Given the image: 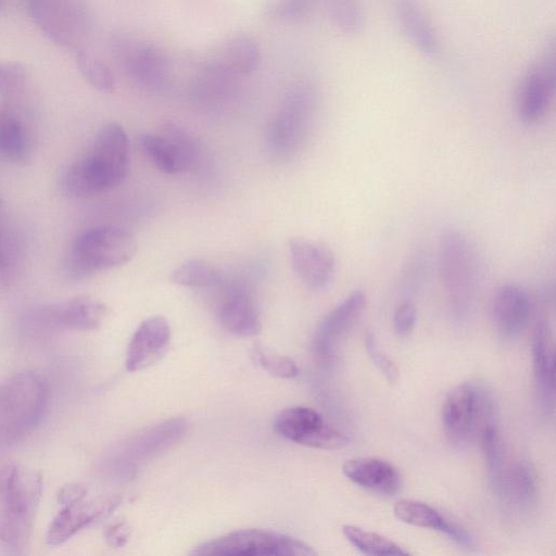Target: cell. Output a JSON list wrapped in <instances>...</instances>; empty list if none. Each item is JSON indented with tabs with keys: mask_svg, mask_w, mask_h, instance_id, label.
<instances>
[{
	"mask_svg": "<svg viewBox=\"0 0 556 556\" xmlns=\"http://www.w3.org/2000/svg\"><path fill=\"white\" fill-rule=\"evenodd\" d=\"M197 556H311L308 545L289 535L262 529L238 530L197 546Z\"/></svg>",
	"mask_w": 556,
	"mask_h": 556,
	"instance_id": "obj_7",
	"label": "cell"
},
{
	"mask_svg": "<svg viewBox=\"0 0 556 556\" xmlns=\"http://www.w3.org/2000/svg\"><path fill=\"white\" fill-rule=\"evenodd\" d=\"M364 342L366 351L375 366L390 383L395 382L399 377V370L395 364L380 350L375 336L370 331L365 333Z\"/></svg>",
	"mask_w": 556,
	"mask_h": 556,
	"instance_id": "obj_36",
	"label": "cell"
},
{
	"mask_svg": "<svg viewBox=\"0 0 556 556\" xmlns=\"http://www.w3.org/2000/svg\"><path fill=\"white\" fill-rule=\"evenodd\" d=\"M131 529L125 521L111 525L105 531V540L112 547H123L129 540Z\"/></svg>",
	"mask_w": 556,
	"mask_h": 556,
	"instance_id": "obj_39",
	"label": "cell"
},
{
	"mask_svg": "<svg viewBox=\"0 0 556 556\" xmlns=\"http://www.w3.org/2000/svg\"><path fill=\"white\" fill-rule=\"evenodd\" d=\"M442 425L447 440L457 447L479 440L485 427L495 424V403L481 383L463 382L453 388L442 405Z\"/></svg>",
	"mask_w": 556,
	"mask_h": 556,
	"instance_id": "obj_5",
	"label": "cell"
},
{
	"mask_svg": "<svg viewBox=\"0 0 556 556\" xmlns=\"http://www.w3.org/2000/svg\"><path fill=\"white\" fill-rule=\"evenodd\" d=\"M42 493L41 475L16 463L0 467V545L18 553L30 536Z\"/></svg>",
	"mask_w": 556,
	"mask_h": 556,
	"instance_id": "obj_2",
	"label": "cell"
},
{
	"mask_svg": "<svg viewBox=\"0 0 556 556\" xmlns=\"http://www.w3.org/2000/svg\"><path fill=\"white\" fill-rule=\"evenodd\" d=\"M76 65L86 81L100 92L114 90L115 79L110 66L97 54L85 49L76 52Z\"/></svg>",
	"mask_w": 556,
	"mask_h": 556,
	"instance_id": "obj_29",
	"label": "cell"
},
{
	"mask_svg": "<svg viewBox=\"0 0 556 556\" xmlns=\"http://www.w3.org/2000/svg\"><path fill=\"white\" fill-rule=\"evenodd\" d=\"M27 78V70L22 63L0 61V93L11 97L22 92Z\"/></svg>",
	"mask_w": 556,
	"mask_h": 556,
	"instance_id": "obj_34",
	"label": "cell"
},
{
	"mask_svg": "<svg viewBox=\"0 0 556 556\" xmlns=\"http://www.w3.org/2000/svg\"><path fill=\"white\" fill-rule=\"evenodd\" d=\"M252 356L262 368L274 377L291 379L299 375V367L293 359L271 352L260 344L254 345Z\"/></svg>",
	"mask_w": 556,
	"mask_h": 556,
	"instance_id": "obj_33",
	"label": "cell"
},
{
	"mask_svg": "<svg viewBox=\"0 0 556 556\" xmlns=\"http://www.w3.org/2000/svg\"><path fill=\"white\" fill-rule=\"evenodd\" d=\"M479 441L485 460L489 480L493 490H495L506 465L504 448L496 425L491 424L485 427L480 434Z\"/></svg>",
	"mask_w": 556,
	"mask_h": 556,
	"instance_id": "obj_31",
	"label": "cell"
},
{
	"mask_svg": "<svg viewBox=\"0 0 556 556\" xmlns=\"http://www.w3.org/2000/svg\"><path fill=\"white\" fill-rule=\"evenodd\" d=\"M219 320L227 331L240 337L256 336L262 329L256 304L247 292H235L225 299Z\"/></svg>",
	"mask_w": 556,
	"mask_h": 556,
	"instance_id": "obj_23",
	"label": "cell"
},
{
	"mask_svg": "<svg viewBox=\"0 0 556 556\" xmlns=\"http://www.w3.org/2000/svg\"><path fill=\"white\" fill-rule=\"evenodd\" d=\"M292 268L299 279L313 290L324 289L331 281L336 258L328 244L304 237L289 241Z\"/></svg>",
	"mask_w": 556,
	"mask_h": 556,
	"instance_id": "obj_15",
	"label": "cell"
},
{
	"mask_svg": "<svg viewBox=\"0 0 556 556\" xmlns=\"http://www.w3.org/2000/svg\"><path fill=\"white\" fill-rule=\"evenodd\" d=\"M28 154V136L25 125L10 106L0 105V159L22 163Z\"/></svg>",
	"mask_w": 556,
	"mask_h": 556,
	"instance_id": "obj_25",
	"label": "cell"
},
{
	"mask_svg": "<svg viewBox=\"0 0 556 556\" xmlns=\"http://www.w3.org/2000/svg\"><path fill=\"white\" fill-rule=\"evenodd\" d=\"M395 16L404 35L420 53L435 56L440 52L439 34L417 0H396Z\"/></svg>",
	"mask_w": 556,
	"mask_h": 556,
	"instance_id": "obj_19",
	"label": "cell"
},
{
	"mask_svg": "<svg viewBox=\"0 0 556 556\" xmlns=\"http://www.w3.org/2000/svg\"><path fill=\"white\" fill-rule=\"evenodd\" d=\"M146 157L160 172L168 175L187 170L184 157L176 144L164 134H144L139 138Z\"/></svg>",
	"mask_w": 556,
	"mask_h": 556,
	"instance_id": "obj_26",
	"label": "cell"
},
{
	"mask_svg": "<svg viewBox=\"0 0 556 556\" xmlns=\"http://www.w3.org/2000/svg\"><path fill=\"white\" fill-rule=\"evenodd\" d=\"M467 237L447 229L439 241V274L455 319L467 315L476 288L477 263Z\"/></svg>",
	"mask_w": 556,
	"mask_h": 556,
	"instance_id": "obj_6",
	"label": "cell"
},
{
	"mask_svg": "<svg viewBox=\"0 0 556 556\" xmlns=\"http://www.w3.org/2000/svg\"><path fill=\"white\" fill-rule=\"evenodd\" d=\"M494 492L519 510L530 509L538 497V485L532 468L522 460L506 464Z\"/></svg>",
	"mask_w": 556,
	"mask_h": 556,
	"instance_id": "obj_21",
	"label": "cell"
},
{
	"mask_svg": "<svg viewBox=\"0 0 556 556\" xmlns=\"http://www.w3.org/2000/svg\"><path fill=\"white\" fill-rule=\"evenodd\" d=\"M170 328L163 316L144 319L135 330L126 352L128 371H139L155 364L166 353Z\"/></svg>",
	"mask_w": 556,
	"mask_h": 556,
	"instance_id": "obj_17",
	"label": "cell"
},
{
	"mask_svg": "<svg viewBox=\"0 0 556 556\" xmlns=\"http://www.w3.org/2000/svg\"><path fill=\"white\" fill-rule=\"evenodd\" d=\"M366 301L363 290H354L323 318L313 339V349L320 362L333 359L339 341L359 318Z\"/></svg>",
	"mask_w": 556,
	"mask_h": 556,
	"instance_id": "obj_14",
	"label": "cell"
},
{
	"mask_svg": "<svg viewBox=\"0 0 556 556\" xmlns=\"http://www.w3.org/2000/svg\"><path fill=\"white\" fill-rule=\"evenodd\" d=\"M395 517L404 523L428 528L442 533L447 521L432 506L416 500H401L393 507Z\"/></svg>",
	"mask_w": 556,
	"mask_h": 556,
	"instance_id": "obj_27",
	"label": "cell"
},
{
	"mask_svg": "<svg viewBox=\"0 0 556 556\" xmlns=\"http://www.w3.org/2000/svg\"><path fill=\"white\" fill-rule=\"evenodd\" d=\"M315 110V92L306 84L293 86L273 117L267 139L275 153L289 154L302 142Z\"/></svg>",
	"mask_w": 556,
	"mask_h": 556,
	"instance_id": "obj_10",
	"label": "cell"
},
{
	"mask_svg": "<svg viewBox=\"0 0 556 556\" xmlns=\"http://www.w3.org/2000/svg\"><path fill=\"white\" fill-rule=\"evenodd\" d=\"M121 501L118 496H106L64 505L48 528L47 542L51 546L63 544L84 528L109 516Z\"/></svg>",
	"mask_w": 556,
	"mask_h": 556,
	"instance_id": "obj_16",
	"label": "cell"
},
{
	"mask_svg": "<svg viewBox=\"0 0 556 556\" xmlns=\"http://www.w3.org/2000/svg\"><path fill=\"white\" fill-rule=\"evenodd\" d=\"M342 472L353 483L372 492L393 495L401 488V476L387 460L376 457H358L346 460Z\"/></svg>",
	"mask_w": 556,
	"mask_h": 556,
	"instance_id": "obj_20",
	"label": "cell"
},
{
	"mask_svg": "<svg viewBox=\"0 0 556 556\" xmlns=\"http://www.w3.org/2000/svg\"><path fill=\"white\" fill-rule=\"evenodd\" d=\"M532 364L538 390L548 407L554 401L555 357L551 330L545 320L538 321L533 332Z\"/></svg>",
	"mask_w": 556,
	"mask_h": 556,
	"instance_id": "obj_22",
	"label": "cell"
},
{
	"mask_svg": "<svg viewBox=\"0 0 556 556\" xmlns=\"http://www.w3.org/2000/svg\"><path fill=\"white\" fill-rule=\"evenodd\" d=\"M106 315V306L90 296H76L43 305L28 316L40 328L58 331H91L98 329Z\"/></svg>",
	"mask_w": 556,
	"mask_h": 556,
	"instance_id": "obj_12",
	"label": "cell"
},
{
	"mask_svg": "<svg viewBox=\"0 0 556 556\" xmlns=\"http://www.w3.org/2000/svg\"><path fill=\"white\" fill-rule=\"evenodd\" d=\"M129 153L124 128L116 123L104 125L87 151L65 170L63 191L72 198H90L117 187L127 176Z\"/></svg>",
	"mask_w": 556,
	"mask_h": 556,
	"instance_id": "obj_1",
	"label": "cell"
},
{
	"mask_svg": "<svg viewBox=\"0 0 556 556\" xmlns=\"http://www.w3.org/2000/svg\"><path fill=\"white\" fill-rule=\"evenodd\" d=\"M329 15L333 25L346 36L358 35L364 29L365 13L358 0H331Z\"/></svg>",
	"mask_w": 556,
	"mask_h": 556,
	"instance_id": "obj_32",
	"label": "cell"
},
{
	"mask_svg": "<svg viewBox=\"0 0 556 556\" xmlns=\"http://www.w3.org/2000/svg\"><path fill=\"white\" fill-rule=\"evenodd\" d=\"M175 285L184 287H212L222 279L220 271L203 260H189L177 266L169 277Z\"/></svg>",
	"mask_w": 556,
	"mask_h": 556,
	"instance_id": "obj_30",
	"label": "cell"
},
{
	"mask_svg": "<svg viewBox=\"0 0 556 556\" xmlns=\"http://www.w3.org/2000/svg\"><path fill=\"white\" fill-rule=\"evenodd\" d=\"M417 311L415 305L405 300L394 309L393 327L399 337H407L412 333L416 324Z\"/></svg>",
	"mask_w": 556,
	"mask_h": 556,
	"instance_id": "obj_37",
	"label": "cell"
},
{
	"mask_svg": "<svg viewBox=\"0 0 556 556\" xmlns=\"http://www.w3.org/2000/svg\"><path fill=\"white\" fill-rule=\"evenodd\" d=\"M88 489L78 482H71L63 485L58 493V503L62 506L84 500Z\"/></svg>",
	"mask_w": 556,
	"mask_h": 556,
	"instance_id": "obj_40",
	"label": "cell"
},
{
	"mask_svg": "<svg viewBox=\"0 0 556 556\" xmlns=\"http://www.w3.org/2000/svg\"><path fill=\"white\" fill-rule=\"evenodd\" d=\"M136 251V240L128 231L113 226L94 227L73 241L65 261L66 274L74 280L87 279L127 263Z\"/></svg>",
	"mask_w": 556,
	"mask_h": 556,
	"instance_id": "obj_4",
	"label": "cell"
},
{
	"mask_svg": "<svg viewBox=\"0 0 556 556\" xmlns=\"http://www.w3.org/2000/svg\"><path fill=\"white\" fill-rule=\"evenodd\" d=\"M49 403V386L35 371H22L0 384V450L11 447L41 422Z\"/></svg>",
	"mask_w": 556,
	"mask_h": 556,
	"instance_id": "obj_3",
	"label": "cell"
},
{
	"mask_svg": "<svg viewBox=\"0 0 556 556\" xmlns=\"http://www.w3.org/2000/svg\"><path fill=\"white\" fill-rule=\"evenodd\" d=\"M215 59L236 75H248L261 63V48L253 36L240 33L225 42Z\"/></svg>",
	"mask_w": 556,
	"mask_h": 556,
	"instance_id": "obj_24",
	"label": "cell"
},
{
	"mask_svg": "<svg viewBox=\"0 0 556 556\" xmlns=\"http://www.w3.org/2000/svg\"><path fill=\"white\" fill-rule=\"evenodd\" d=\"M11 276L10 256L4 232L2 203L0 199V289L8 286Z\"/></svg>",
	"mask_w": 556,
	"mask_h": 556,
	"instance_id": "obj_38",
	"label": "cell"
},
{
	"mask_svg": "<svg viewBox=\"0 0 556 556\" xmlns=\"http://www.w3.org/2000/svg\"><path fill=\"white\" fill-rule=\"evenodd\" d=\"M29 13L41 33L62 47H76L86 29L84 14L62 0H30Z\"/></svg>",
	"mask_w": 556,
	"mask_h": 556,
	"instance_id": "obj_13",
	"label": "cell"
},
{
	"mask_svg": "<svg viewBox=\"0 0 556 556\" xmlns=\"http://www.w3.org/2000/svg\"><path fill=\"white\" fill-rule=\"evenodd\" d=\"M342 533L358 551L369 555H407L400 545L376 532L367 531L355 526L344 525Z\"/></svg>",
	"mask_w": 556,
	"mask_h": 556,
	"instance_id": "obj_28",
	"label": "cell"
},
{
	"mask_svg": "<svg viewBox=\"0 0 556 556\" xmlns=\"http://www.w3.org/2000/svg\"><path fill=\"white\" fill-rule=\"evenodd\" d=\"M274 426L285 439L308 447L340 450L349 444V438L328 426L315 409L305 406L281 410Z\"/></svg>",
	"mask_w": 556,
	"mask_h": 556,
	"instance_id": "obj_11",
	"label": "cell"
},
{
	"mask_svg": "<svg viewBox=\"0 0 556 556\" xmlns=\"http://www.w3.org/2000/svg\"><path fill=\"white\" fill-rule=\"evenodd\" d=\"M313 3L314 0H270L267 13L281 21H296L309 12Z\"/></svg>",
	"mask_w": 556,
	"mask_h": 556,
	"instance_id": "obj_35",
	"label": "cell"
},
{
	"mask_svg": "<svg viewBox=\"0 0 556 556\" xmlns=\"http://www.w3.org/2000/svg\"><path fill=\"white\" fill-rule=\"evenodd\" d=\"M555 51V38L552 36L517 86L516 112L526 124L539 123L551 109L556 86Z\"/></svg>",
	"mask_w": 556,
	"mask_h": 556,
	"instance_id": "obj_8",
	"label": "cell"
},
{
	"mask_svg": "<svg viewBox=\"0 0 556 556\" xmlns=\"http://www.w3.org/2000/svg\"><path fill=\"white\" fill-rule=\"evenodd\" d=\"M0 10H1V2H0Z\"/></svg>",
	"mask_w": 556,
	"mask_h": 556,
	"instance_id": "obj_41",
	"label": "cell"
},
{
	"mask_svg": "<svg viewBox=\"0 0 556 556\" xmlns=\"http://www.w3.org/2000/svg\"><path fill=\"white\" fill-rule=\"evenodd\" d=\"M112 50L127 76L139 87L160 92L168 87L172 67L166 54L150 42L117 36Z\"/></svg>",
	"mask_w": 556,
	"mask_h": 556,
	"instance_id": "obj_9",
	"label": "cell"
},
{
	"mask_svg": "<svg viewBox=\"0 0 556 556\" xmlns=\"http://www.w3.org/2000/svg\"><path fill=\"white\" fill-rule=\"evenodd\" d=\"M531 312L529 294L517 285H503L492 296V321L497 332L505 339H516L523 332Z\"/></svg>",
	"mask_w": 556,
	"mask_h": 556,
	"instance_id": "obj_18",
	"label": "cell"
}]
</instances>
